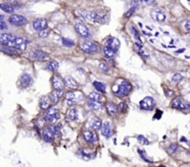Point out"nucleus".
I'll return each mask as SVG.
<instances>
[{"label": "nucleus", "instance_id": "nucleus-1", "mask_svg": "<svg viewBox=\"0 0 190 167\" xmlns=\"http://www.w3.org/2000/svg\"><path fill=\"white\" fill-rule=\"evenodd\" d=\"M76 14L82 18L83 19L94 23H107L109 20V14L104 12H97V11H88L85 9H79L76 10Z\"/></svg>", "mask_w": 190, "mask_h": 167}, {"label": "nucleus", "instance_id": "nucleus-2", "mask_svg": "<svg viewBox=\"0 0 190 167\" xmlns=\"http://www.w3.org/2000/svg\"><path fill=\"white\" fill-rule=\"evenodd\" d=\"M132 92V85L129 81L123 80L117 87V90L114 91V94L118 97L127 96Z\"/></svg>", "mask_w": 190, "mask_h": 167}, {"label": "nucleus", "instance_id": "nucleus-3", "mask_svg": "<svg viewBox=\"0 0 190 167\" xmlns=\"http://www.w3.org/2000/svg\"><path fill=\"white\" fill-rule=\"evenodd\" d=\"M83 100V93L77 92H70L66 95L65 104L68 106H73Z\"/></svg>", "mask_w": 190, "mask_h": 167}, {"label": "nucleus", "instance_id": "nucleus-4", "mask_svg": "<svg viewBox=\"0 0 190 167\" xmlns=\"http://www.w3.org/2000/svg\"><path fill=\"white\" fill-rule=\"evenodd\" d=\"M80 48L82 49V51H84L86 54H95L99 50V46L97 44L93 42H88V41L81 43Z\"/></svg>", "mask_w": 190, "mask_h": 167}, {"label": "nucleus", "instance_id": "nucleus-5", "mask_svg": "<svg viewBox=\"0 0 190 167\" xmlns=\"http://www.w3.org/2000/svg\"><path fill=\"white\" fill-rule=\"evenodd\" d=\"M171 106L173 108L178 109V110H182V111H187V110H190V104L188 102L184 101L182 98L180 97H176L174 98L172 103H171Z\"/></svg>", "mask_w": 190, "mask_h": 167}, {"label": "nucleus", "instance_id": "nucleus-6", "mask_svg": "<svg viewBox=\"0 0 190 167\" xmlns=\"http://www.w3.org/2000/svg\"><path fill=\"white\" fill-rule=\"evenodd\" d=\"M150 16L151 18L160 23H163L166 20V13L162 8H154L151 10L150 12Z\"/></svg>", "mask_w": 190, "mask_h": 167}, {"label": "nucleus", "instance_id": "nucleus-7", "mask_svg": "<svg viewBox=\"0 0 190 167\" xmlns=\"http://www.w3.org/2000/svg\"><path fill=\"white\" fill-rule=\"evenodd\" d=\"M8 22L13 26H22L28 22V19L24 16H21L19 14H13L8 18Z\"/></svg>", "mask_w": 190, "mask_h": 167}, {"label": "nucleus", "instance_id": "nucleus-8", "mask_svg": "<svg viewBox=\"0 0 190 167\" xmlns=\"http://www.w3.org/2000/svg\"><path fill=\"white\" fill-rule=\"evenodd\" d=\"M29 54H30L29 55L30 58L34 60V61H45V60L49 58L48 54H47L46 52H44L42 50H39V49L38 50L34 49V50L31 51Z\"/></svg>", "mask_w": 190, "mask_h": 167}, {"label": "nucleus", "instance_id": "nucleus-9", "mask_svg": "<svg viewBox=\"0 0 190 167\" xmlns=\"http://www.w3.org/2000/svg\"><path fill=\"white\" fill-rule=\"evenodd\" d=\"M139 105H140L141 109L146 110V111H150L155 107L156 103H155V101H154V99L152 97L147 96V97H145L142 101H140Z\"/></svg>", "mask_w": 190, "mask_h": 167}, {"label": "nucleus", "instance_id": "nucleus-10", "mask_svg": "<svg viewBox=\"0 0 190 167\" xmlns=\"http://www.w3.org/2000/svg\"><path fill=\"white\" fill-rule=\"evenodd\" d=\"M46 120L48 122H50V123H54L56 122L59 118H60V112L58 108H49L46 114L44 115Z\"/></svg>", "mask_w": 190, "mask_h": 167}, {"label": "nucleus", "instance_id": "nucleus-11", "mask_svg": "<svg viewBox=\"0 0 190 167\" xmlns=\"http://www.w3.org/2000/svg\"><path fill=\"white\" fill-rule=\"evenodd\" d=\"M75 30L77 32V33L82 36L83 38H89L90 37V32L88 28L86 27L85 24H84L83 22H77L75 23Z\"/></svg>", "mask_w": 190, "mask_h": 167}, {"label": "nucleus", "instance_id": "nucleus-12", "mask_svg": "<svg viewBox=\"0 0 190 167\" xmlns=\"http://www.w3.org/2000/svg\"><path fill=\"white\" fill-rule=\"evenodd\" d=\"M16 38H17V36L10 34V33H1L0 34V43H1V45L12 47V45H13Z\"/></svg>", "mask_w": 190, "mask_h": 167}, {"label": "nucleus", "instance_id": "nucleus-13", "mask_svg": "<svg viewBox=\"0 0 190 167\" xmlns=\"http://www.w3.org/2000/svg\"><path fill=\"white\" fill-rule=\"evenodd\" d=\"M28 44H29V41H28L27 38H25V37H17L15 39L13 45H12V47H14V48H16L18 50L23 51V50L26 49Z\"/></svg>", "mask_w": 190, "mask_h": 167}, {"label": "nucleus", "instance_id": "nucleus-14", "mask_svg": "<svg viewBox=\"0 0 190 167\" xmlns=\"http://www.w3.org/2000/svg\"><path fill=\"white\" fill-rule=\"evenodd\" d=\"M33 28L36 32H41L48 29V21L46 19H36L33 21Z\"/></svg>", "mask_w": 190, "mask_h": 167}, {"label": "nucleus", "instance_id": "nucleus-15", "mask_svg": "<svg viewBox=\"0 0 190 167\" xmlns=\"http://www.w3.org/2000/svg\"><path fill=\"white\" fill-rule=\"evenodd\" d=\"M51 82H52V86H53V88L55 90H63V88L65 87V85H66L65 80L61 76H59L57 74H55L52 77Z\"/></svg>", "mask_w": 190, "mask_h": 167}, {"label": "nucleus", "instance_id": "nucleus-16", "mask_svg": "<svg viewBox=\"0 0 190 167\" xmlns=\"http://www.w3.org/2000/svg\"><path fill=\"white\" fill-rule=\"evenodd\" d=\"M33 82H34V79H33L32 76L28 73L22 74L20 78V85L23 89L30 87L33 84Z\"/></svg>", "mask_w": 190, "mask_h": 167}, {"label": "nucleus", "instance_id": "nucleus-17", "mask_svg": "<svg viewBox=\"0 0 190 167\" xmlns=\"http://www.w3.org/2000/svg\"><path fill=\"white\" fill-rule=\"evenodd\" d=\"M101 133L106 139H110L112 136V127L111 124L109 121H106L102 124L101 126Z\"/></svg>", "mask_w": 190, "mask_h": 167}, {"label": "nucleus", "instance_id": "nucleus-18", "mask_svg": "<svg viewBox=\"0 0 190 167\" xmlns=\"http://www.w3.org/2000/svg\"><path fill=\"white\" fill-rule=\"evenodd\" d=\"M42 135H43V139H44V140H45L46 142H48V143L52 142V141L54 140V139L56 138L55 133L53 132L51 126H48V127L45 128V129L43 130Z\"/></svg>", "mask_w": 190, "mask_h": 167}, {"label": "nucleus", "instance_id": "nucleus-19", "mask_svg": "<svg viewBox=\"0 0 190 167\" xmlns=\"http://www.w3.org/2000/svg\"><path fill=\"white\" fill-rule=\"evenodd\" d=\"M52 100L50 98V96H43L41 99H40V102H39V105H40V108L43 109V110H48L51 105H52Z\"/></svg>", "mask_w": 190, "mask_h": 167}, {"label": "nucleus", "instance_id": "nucleus-20", "mask_svg": "<svg viewBox=\"0 0 190 167\" xmlns=\"http://www.w3.org/2000/svg\"><path fill=\"white\" fill-rule=\"evenodd\" d=\"M83 136H84V140L88 143H96L97 141V136L93 131L85 130V131H84Z\"/></svg>", "mask_w": 190, "mask_h": 167}, {"label": "nucleus", "instance_id": "nucleus-21", "mask_svg": "<svg viewBox=\"0 0 190 167\" xmlns=\"http://www.w3.org/2000/svg\"><path fill=\"white\" fill-rule=\"evenodd\" d=\"M107 46H109L110 48H111L112 50H114L115 52H117L120 48V45H121V43L119 41V39L117 38H114V37H111L107 40V43H106Z\"/></svg>", "mask_w": 190, "mask_h": 167}, {"label": "nucleus", "instance_id": "nucleus-22", "mask_svg": "<svg viewBox=\"0 0 190 167\" xmlns=\"http://www.w3.org/2000/svg\"><path fill=\"white\" fill-rule=\"evenodd\" d=\"M0 50L2 53L6 54V55H10V56H17L19 54V51L18 49L14 48V47H11V46H7V45H2V46L0 47Z\"/></svg>", "mask_w": 190, "mask_h": 167}, {"label": "nucleus", "instance_id": "nucleus-23", "mask_svg": "<svg viewBox=\"0 0 190 167\" xmlns=\"http://www.w3.org/2000/svg\"><path fill=\"white\" fill-rule=\"evenodd\" d=\"M65 83H66V86L69 88V89H71V90H76L78 87H79V84L78 82L70 76H68L66 77L65 79Z\"/></svg>", "mask_w": 190, "mask_h": 167}, {"label": "nucleus", "instance_id": "nucleus-24", "mask_svg": "<svg viewBox=\"0 0 190 167\" xmlns=\"http://www.w3.org/2000/svg\"><path fill=\"white\" fill-rule=\"evenodd\" d=\"M63 95L64 92L62 90H56V91H54V92H51L50 98H51V100H52V102H53L54 104H57V103L63 97Z\"/></svg>", "mask_w": 190, "mask_h": 167}, {"label": "nucleus", "instance_id": "nucleus-25", "mask_svg": "<svg viewBox=\"0 0 190 167\" xmlns=\"http://www.w3.org/2000/svg\"><path fill=\"white\" fill-rule=\"evenodd\" d=\"M88 99L91 101H95V102H98V103H102L104 100V96L102 94H100L98 92H93L91 93L88 94Z\"/></svg>", "mask_w": 190, "mask_h": 167}, {"label": "nucleus", "instance_id": "nucleus-26", "mask_svg": "<svg viewBox=\"0 0 190 167\" xmlns=\"http://www.w3.org/2000/svg\"><path fill=\"white\" fill-rule=\"evenodd\" d=\"M88 106L95 112H101L103 110V106L101 105V103L95 102V101H88Z\"/></svg>", "mask_w": 190, "mask_h": 167}, {"label": "nucleus", "instance_id": "nucleus-27", "mask_svg": "<svg viewBox=\"0 0 190 167\" xmlns=\"http://www.w3.org/2000/svg\"><path fill=\"white\" fill-rule=\"evenodd\" d=\"M102 121L99 117H94L92 119V122H91V127L95 130H99L101 129V126H102Z\"/></svg>", "mask_w": 190, "mask_h": 167}, {"label": "nucleus", "instance_id": "nucleus-28", "mask_svg": "<svg viewBox=\"0 0 190 167\" xmlns=\"http://www.w3.org/2000/svg\"><path fill=\"white\" fill-rule=\"evenodd\" d=\"M95 89L99 92H102V93H106V90H107V86L105 83L103 82H100V81H94L93 83Z\"/></svg>", "mask_w": 190, "mask_h": 167}, {"label": "nucleus", "instance_id": "nucleus-29", "mask_svg": "<svg viewBox=\"0 0 190 167\" xmlns=\"http://www.w3.org/2000/svg\"><path fill=\"white\" fill-rule=\"evenodd\" d=\"M106 109L110 115H115L118 112V106H116L112 103H108L106 105Z\"/></svg>", "mask_w": 190, "mask_h": 167}, {"label": "nucleus", "instance_id": "nucleus-30", "mask_svg": "<svg viewBox=\"0 0 190 167\" xmlns=\"http://www.w3.org/2000/svg\"><path fill=\"white\" fill-rule=\"evenodd\" d=\"M59 66H60V64H59L56 60H52V61H50V62L48 64V66H47L48 69L50 70V71H52V72L57 71V70L59 69Z\"/></svg>", "mask_w": 190, "mask_h": 167}, {"label": "nucleus", "instance_id": "nucleus-31", "mask_svg": "<svg viewBox=\"0 0 190 167\" xmlns=\"http://www.w3.org/2000/svg\"><path fill=\"white\" fill-rule=\"evenodd\" d=\"M115 51L112 50L111 48H110L109 46H105L104 49H103V55L104 56H106L107 58H111L112 56L115 55Z\"/></svg>", "mask_w": 190, "mask_h": 167}, {"label": "nucleus", "instance_id": "nucleus-32", "mask_svg": "<svg viewBox=\"0 0 190 167\" xmlns=\"http://www.w3.org/2000/svg\"><path fill=\"white\" fill-rule=\"evenodd\" d=\"M0 7L6 13H13L14 12V6L9 5V4H1Z\"/></svg>", "mask_w": 190, "mask_h": 167}, {"label": "nucleus", "instance_id": "nucleus-33", "mask_svg": "<svg viewBox=\"0 0 190 167\" xmlns=\"http://www.w3.org/2000/svg\"><path fill=\"white\" fill-rule=\"evenodd\" d=\"M68 116L71 119V120H77L78 119V111L76 108H72L70 111L68 112Z\"/></svg>", "mask_w": 190, "mask_h": 167}, {"label": "nucleus", "instance_id": "nucleus-34", "mask_svg": "<svg viewBox=\"0 0 190 167\" xmlns=\"http://www.w3.org/2000/svg\"><path fill=\"white\" fill-rule=\"evenodd\" d=\"M138 153H139V155H140V157L145 161V162H147V163H149V164H152L153 163V161H151V160H149L148 158H147V152L144 151V150H138Z\"/></svg>", "mask_w": 190, "mask_h": 167}, {"label": "nucleus", "instance_id": "nucleus-35", "mask_svg": "<svg viewBox=\"0 0 190 167\" xmlns=\"http://www.w3.org/2000/svg\"><path fill=\"white\" fill-rule=\"evenodd\" d=\"M62 45L66 47H72L75 45V43L70 40V39H67V38H62Z\"/></svg>", "mask_w": 190, "mask_h": 167}, {"label": "nucleus", "instance_id": "nucleus-36", "mask_svg": "<svg viewBox=\"0 0 190 167\" xmlns=\"http://www.w3.org/2000/svg\"><path fill=\"white\" fill-rule=\"evenodd\" d=\"M183 79H184V77H183L182 74H180V73H176V74H174V75L173 76V78H172V81L174 82V83H179Z\"/></svg>", "mask_w": 190, "mask_h": 167}, {"label": "nucleus", "instance_id": "nucleus-37", "mask_svg": "<svg viewBox=\"0 0 190 167\" xmlns=\"http://www.w3.org/2000/svg\"><path fill=\"white\" fill-rule=\"evenodd\" d=\"M131 31H132V33H133V35L134 36V38H135L136 40H138V41H141L139 32L136 30V28H135L134 26H131Z\"/></svg>", "mask_w": 190, "mask_h": 167}, {"label": "nucleus", "instance_id": "nucleus-38", "mask_svg": "<svg viewBox=\"0 0 190 167\" xmlns=\"http://www.w3.org/2000/svg\"><path fill=\"white\" fill-rule=\"evenodd\" d=\"M99 68H100L102 71L106 72V73L110 72V66H109L108 64L105 63V62H100V63H99Z\"/></svg>", "mask_w": 190, "mask_h": 167}, {"label": "nucleus", "instance_id": "nucleus-39", "mask_svg": "<svg viewBox=\"0 0 190 167\" xmlns=\"http://www.w3.org/2000/svg\"><path fill=\"white\" fill-rule=\"evenodd\" d=\"M137 140H138V142H139L140 144H142V145H148V144H149V141H148L144 136H142V135H139V136L137 137Z\"/></svg>", "mask_w": 190, "mask_h": 167}, {"label": "nucleus", "instance_id": "nucleus-40", "mask_svg": "<svg viewBox=\"0 0 190 167\" xmlns=\"http://www.w3.org/2000/svg\"><path fill=\"white\" fill-rule=\"evenodd\" d=\"M51 128H52L53 132L55 133V136L59 137L60 131H61V126L60 125H53V126H51Z\"/></svg>", "mask_w": 190, "mask_h": 167}, {"label": "nucleus", "instance_id": "nucleus-41", "mask_svg": "<svg viewBox=\"0 0 190 167\" xmlns=\"http://www.w3.org/2000/svg\"><path fill=\"white\" fill-rule=\"evenodd\" d=\"M7 29V26L6 25V23L4 21V16H0V30L4 31Z\"/></svg>", "mask_w": 190, "mask_h": 167}, {"label": "nucleus", "instance_id": "nucleus-42", "mask_svg": "<svg viewBox=\"0 0 190 167\" xmlns=\"http://www.w3.org/2000/svg\"><path fill=\"white\" fill-rule=\"evenodd\" d=\"M178 145L177 144H172L169 148H168V151H169V152H171V153H174L175 152H177L178 151Z\"/></svg>", "mask_w": 190, "mask_h": 167}, {"label": "nucleus", "instance_id": "nucleus-43", "mask_svg": "<svg viewBox=\"0 0 190 167\" xmlns=\"http://www.w3.org/2000/svg\"><path fill=\"white\" fill-rule=\"evenodd\" d=\"M126 105H127L124 102H122L121 104L118 105V110L120 112H122V113H124V112L126 111Z\"/></svg>", "mask_w": 190, "mask_h": 167}, {"label": "nucleus", "instance_id": "nucleus-44", "mask_svg": "<svg viewBox=\"0 0 190 167\" xmlns=\"http://www.w3.org/2000/svg\"><path fill=\"white\" fill-rule=\"evenodd\" d=\"M135 8H136V6H132L128 11H127L126 13H125V18H130V17H132V15L134 13V11H135Z\"/></svg>", "mask_w": 190, "mask_h": 167}, {"label": "nucleus", "instance_id": "nucleus-45", "mask_svg": "<svg viewBox=\"0 0 190 167\" xmlns=\"http://www.w3.org/2000/svg\"><path fill=\"white\" fill-rule=\"evenodd\" d=\"M48 34H49V32L48 31V29H47V30H44V31L39 32V36H40L41 38L48 37Z\"/></svg>", "mask_w": 190, "mask_h": 167}, {"label": "nucleus", "instance_id": "nucleus-46", "mask_svg": "<svg viewBox=\"0 0 190 167\" xmlns=\"http://www.w3.org/2000/svg\"><path fill=\"white\" fill-rule=\"evenodd\" d=\"M140 2L146 5H153L155 3V0H140Z\"/></svg>", "mask_w": 190, "mask_h": 167}, {"label": "nucleus", "instance_id": "nucleus-47", "mask_svg": "<svg viewBox=\"0 0 190 167\" xmlns=\"http://www.w3.org/2000/svg\"><path fill=\"white\" fill-rule=\"evenodd\" d=\"M184 27L186 29V31H188V32H190V20H187L184 24Z\"/></svg>", "mask_w": 190, "mask_h": 167}, {"label": "nucleus", "instance_id": "nucleus-48", "mask_svg": "<svg viewBox=\"0 0 190 167\" xmlns=\"http://www.w3.org/2000/svg\"><path fill=\"white\" fill-rule=\"evenodd\" d=\"M165 92H166V95H167L168 97H173V96H174V92H172V91H170V90H167Z\"/></svg>", "mask_w": 190, "mask_h": 167}, {"label": "nucleus", "instance_id": "nucleus-49", "mask_svg": "<svg viewBox=\"0 0 190 167\" xmlns=\"http://www.w3.org/2000/svg\"><path fill=\"white\" fill-rule=\"evenodd\" d=\"M158 113H159V114L154 116V118H156V119H160V118H161V113H162V112L160 111V110H158Z\"/></svg>", "mask_w": 190, "mask_h": 167}, {"label": "nucleus", "instance_id": "nucleus-50", "mask_svg": "<svg viewBox=\"0 0 190 167\" xmlns=\"http://www.w3.org/2000/svg\"><path fill=\"white\" fill-rule=\"evenodd\" d=\"M184 51H185L184 49H182V50H179V51H177V52H176V54H178V53H183Z\"/></svg>", "mask_w": 190, "mask_h": 167}, {"label": "nucleus", "instance_id": "nucleus-51", "mask_svg": "<svg viewBox=\"0 0 190 167\" xmlns=\"http://www.w3.org/2000/svg\"><path fill=\"white\" fill-rule=\"evenodd\" d=\"M187 143H188V145H189V146H190V142H188V141Z\"/></svg>", "mask_w": 190, "mask_h": 167}, {"label": "nucleus", "instance_id": "nucleus-52", "mask_svg": "<svg viewBox=\"0 0 190 167\" xmlns=\"http://www.w3.org/2000/svg\"><path fill=\"white\" fill-rule=\"evenodd\" d=\"M7 1H9V2H11V1H13V0H7Z\"/></svg>", "mask_w": 190, "mask_h": 167}, {"label": "nucleus", "instance_id": "nucleus-53", "mask_svg": "<svg viewBox=\"0 0 190 167\" xmlns=\"http://www.w3.org/2000/svg\"><path fill=\"white\" fill-rule=\"evenodd\" d=\"M160 167H166V166H164V165H161V166H160Z\"/></svg>", "mask_w": 190, "mask_h": 167}]
</instances>
